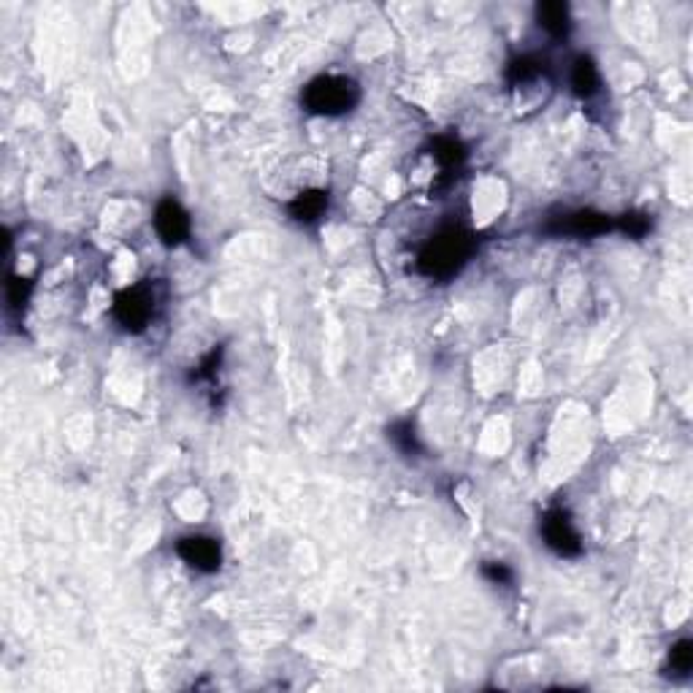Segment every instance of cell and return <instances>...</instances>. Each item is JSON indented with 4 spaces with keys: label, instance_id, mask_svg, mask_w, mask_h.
I'll list each match as a JSON object with an SVG mask.
<instances>
[{
    "label": "cell",
    "instance_id": "obj_1",
    "mask_svg": "<svg viewBox=\"0 0 693 693\" xmlns=\"http://www.w3.org/2000/svg\"><path fill=\"white\" fill-rule=\"evenodd\" d=\"M474 252V236L464 228L439 230L417 255V268L428 279H450Z\"/></svg>",
    "mask_w": 693,
    "mask_h": 693
},
{
    "label": "cell",
    "instance_id": "obj_2",
    "mask_svg": "<svg viewBox=\"0 0 693 693\" xmlns=\"http://www.w3.org/2000/svg\"><path fill=\"white\" fill-rule=\"evenodd\" d=\"M357 101H360V90L346 76H320L309 82V87L304 90V106L312 114H323V117L346 114L349 109H355Z\"/></svg>",
    "mask_w": 693,
    "mask_h": 693
},
{
    "label": "cell",
    "instance_id": "obj_3",
    "mask_svg": "<svg viewBox=\"0 0 693 693\" xmlns=\"http://www.w3.org/2000/svg\"><path fill=\"white\" fill-rule=\"evenodd\" d=\"M155 317V290L150 285H133L114 296V320L125 331H144Z\"/></svg>",
    "mask_w": 693,
    "mask_h": 693
},
{
    "label": "cell",
    "instance_id": "obj_4",
    "mask_svg": "<svg viewBox=\"0 0 693 693\" xmlns=\"http://www.w3.org/2000/svg\"><path fill=\"white\" fill-rule=\"evenodd\" d=\"M539 531H542L544 544H547L555 555H561V558H577V555L582 552L580 531L574 528L571 515H569L566 510L555 507V510L544 512Z\"/></svg>",
    "mask_w": 693,
    "mask_h": 693
},
{
    "label": "cell",
    "instance_id": "obj_5",
    "mask_svg": "<svg viewBox=\"0 0 693 693\" xmlns=\"http://www.w3.org/2000/svg\"><path fill=\"white\" fill-rule=\"evenodd\" d=\"M176 552L181 555V561H184L187 566H192V569H198V571H203V574L217 571L220 563H222V550H220L217 539L200 536V533H195V536H181L179 544H176Z\"/></svg>",
    "mask_w": 693,
    "mask_h": 693
},
{
    "label": "cell",
    "instance_id": "obj_6",
    "mask_svg": "<svg viewBox=\"0 0 693 693\" xmlns=\"http://www.w3.org/2000/svg\"><path fill=\"white\" fill-rule=\"evenodd\" d=\"M612 228L607 214L591 211V209H580V211H569L563 217L555 220V225L550 228V233L555 236H577V239H593L601 236Z\"/></svg>",
    "mask_w": 693,
    "mask_h": 693
},
{
    "label": "cell",
    "instance_id": "obj_7",
    "mask_svg": "<svg viewBox=\"0 0 693 693\" xmlns=\"http://www.w3.org/2000/svg\"><path fill=\"white\" fill-rule=\"evenodd\" d=\"M155 230L163 244L176 247L190 236V214L181 209V203H176L173 198H166L155 209Z\"/></svg>",
    "mask_w": 693,
    "mask_h": 693
},
{
    "label": "cell",
    "instance_id": "obj_8",
    "mask_svg": "<svg viewBox=\"0 0 693 693\" xmlns=\"http://www.w3.org/2000/svg\"><path fill=\"white\" fill-rule=\"evenodd\" d=\"M328 211V192L304 190L290 200V217L301 225H315Z\"/></svg>",
    "mask_w": 693,
    "mask_h": 693
},
{
    "label": "cell",
    "instance_id": "obj_9",
    "mask_svg": "<svg viewBox=\"0 0 693 693\" xmlns=\"http://www.w3.org/2000/svg\"><path fill=\"white\" fill-rule=\"evenodd\" d=\"M536 22L542 30H547L552 38H566L571 30V16H569V5L566 3H539L536 5Z\"/></svg>",
    "mask_w": 693,
    "mask_h": 693
},
{
    "label": "cell",
    "instance_id": "obj_10",
    "mask_svg": "<svg viewBox=\"0 0 693 693\" xmlns=\"http://www.w3.org/2000/svg\"><path fill=\"white\" fill-rule=\"evenodd\" d=\"M601 87V76H599V68L591 57L580 54L571 65V90L580 95V98H591L596 95Z\"/></svg>",
    "mask_w": 693,
    "mask_h": 693
},
{
    "label": "cell",
    "instance_id": "obj_11",
    "mask_svg": "<svg viewBox=\"0 0 693 693\" xmlns=\"http://www.w3.org/2000/svg\"><path fill=\"white\" fill-rule=\"evenodd\" d=\"M542 71H544V65H542L539 57H533V54H520V57H515V60L507 65V82H510L512 87H525V84L536 82V79L542 76Z\"/></svg>",
    "mask_w": 693,
    "mask_h": 693
},
{
    "label": "cell",
    "instance_id": "obj_12",
    "mask_svg": "<svg viewBox=\"0 0 693 693\" xmlns=\"http://www.w3.org/2000/svg\"><path fill=\"white\" fill-rule=\"evenodd\" d=\"M387 439L395 444V450L401 453V455H420L423 453V444H420V439H417V434H415V425L409 423V420H398V423H393L390 428H387Z\"/></svg>",
    "mask_w": 693,
    "mask_h": 693
},
{
    "label": "cell",
    "instance_id": "obj_13",
    "mask_svg": "<svg viewBox=\"0 0 693 693\" xmlns=\"http://www.w3.org/2000/svg\"><path fill=\"white\" fill-rule=\"evenodd\" d=\"M464 147L455 139H436L434 142V161L439 163V169L444 173H453L461 169L464 163Z\"/></svg>",
    "mask_w": 693,
    "mask_h": 693
},
{
    "label": "cell",
    "instance_id": "obj_14",
    "mask_svg": "<svg viewBox=\"0 0 693 693\" xmlns=\"http://www.w3.org/2000/svg\"><path fill=\"white\" fill-rule=\"evenodd\" d=\"M693 667V642L691 639H680L672 653H669V675L672 678H688Z\"/></svg>",
    "mask_w": 693,
    "mask_h": 693
},
{
    "label": "cell",
    "instance_id": "obj_15",
    "mask_svg": "<svg viewBox=\"0 0 693 693\" xmlns=\"http://www.w3.org/2000/svg\"><path fill=\"white\" fill-rule=\"evenodd\" d=\"M30 290H33V285H30L27 279L14 277V279L8 282V290H5V301H8V307H11V309L24 307V304H27V298H30Z\"/></svg>",
    "mask_w": 693,
    "mask_h": 693
},
{
    "label": "cell",
    "instance_id": "obj_16",
    "mask_svg": "<svg viewBox=\"0 0 693 693\" xmlns=\"http://www.w3.org/2000/svg\"><path fill=\"white\" fill-rule=\"evenodd\" d=\"M483 574H485L493 585H512V580H515V571H512L507 563H496V561L485 563V566H483Z\"/></svg>",
    "mask_w": 693,
    "mask_h": 693
},
{
    "label": "cell",
    "instance_id": "obj_17",
    "mask_svg": "<svg viewBox=\"0 0 693 693\" xmlns=\"http://www.w3.org/2000/svg\"><path fill=\"white\" fill-rule=\"evenodd\" d=\"M620 230L629 233V236H634V239H642V236L650 230V220H648L645 214H626V217L620 220Z\"/></svg>",
    "mask_w": 693,
    "mask_h": 693
}]
</instances>
